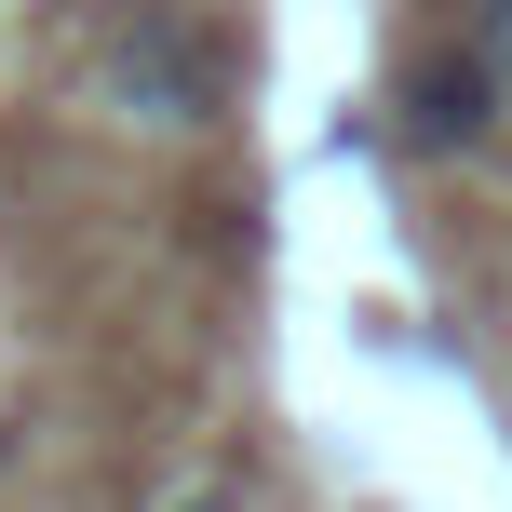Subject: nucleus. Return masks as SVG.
Here are the masks:
<instances>
[{"mask_svg":"<svg viewBox=\"0 0 512 512\" xmlns=\"http://www.w3.org/2000/svg\"><path fill=\"white\" fill-rule=\"evenodd\" d=\"M459 41H472V54H486V68H499V81H512V0H472V27H459Z\"/></svg>","mask_w":512,"mask_h":512,"instance_id":"7ed1b4c3","label":"nucleus"},{"mask_svg":"<svg viewBox=\"0 0 512 512\" xmlns=\"http://www.w3.org/2000/svg\"><path fill=\"white\" fill-rule=\"evenodd\" d=\"M108 95H122L135 122H216V41L149 0V14L108 41Z\"/></svg>","mask_w":512,"mask_h":512,"instance_id":"f257e3e1","label":"nucleus"},{"mask_svg":"<svg viewBox=\"0 0 512 512\" xmlns=\"http://www.w3.org/2000/svg\"><path fill=\"white\" fill-rule=\"evenodd\" d=\"M176 512H243V499H230V486H203V499H176Z\"/></svg>","mask_w":512,"mask_h":512,"instance_id":"20e7f679","label":"nucleus"},{"mask_svg":"<svg viewBox=\"0 0 512 512\" xmlns=\"http://www.w3.org/2000/svg\"><path fill=\"white\" fill-rule=\"evenodd\" d=\"M499 108H512V81H499L472 41H445V54H418V68H405L391 135H405L418 162H459V149H486V135H499Z\"/></svg>","mask_w":512,"mask_h":512,"instance_id":"f03ea898","label":"nucleus"}]
</instances>
